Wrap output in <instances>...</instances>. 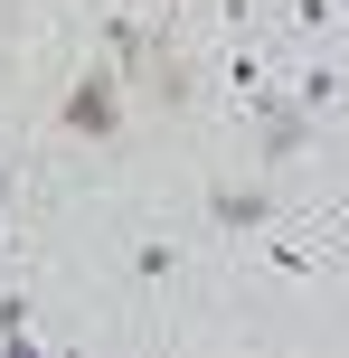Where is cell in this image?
Segmentation results:
<instances>
[{
  "label": "cell",
  "instance_id": "obj_1",
  "mask_svg": "<svg viewBox=\"0 0 349 358\" xmlns=\"http://www.w3.org/2000/svg\"><path fill=\"white\" fill-rule=\"evenodd\" d=\"M113 123H123V104H113V76H76V85H66V132L113 142Z\"/></svg>",
  "mask_w": 349,
  "mask_h": 358
},
{
  "label": "cell",
  "instance_id": "obj_2",
  "mask_svg": "<svg viewBox=\"0 0 349 358\" xmlns=\"http://www.w3.org/2000/svg\"><path fill=\"white\" fill-rule=\"evenodd\" d=\"M208 217L255 236V227H274V217H283V198H274V189H227V179H218V189H208Z\"/></svg>",
  "mask_w": 349,
  "mask_h": 358
},
{
  "label": "cell",
  "instance_id": "obj_3",
  "mask_svg": "<svg viewBox=\"0 0 349 358\" xmlns=\"http://www.w3.org/2000/svg\"><path fill=\"white\" fill-rule=\"evenodd\" d=\"M255 104H264V161H293V151L312 142V113L283 104V94H255Z\"/></svg>",
  "mask_w": 349,
  "mask_h": 358
},
{
  "label": "cell",
  "instance_id": "obj_4",
  "mask_svg": "<svg viewBox=\"0 0 349 358\" xmlns=\"http://www.w3.org/2000/svg\"><path fill=\"white\" fill-rule=\"evenodd\" d=\"M104 48H113V57L132 66V57H151V29H142L132 10H113V19H104Z\"/></svg>",
  "mask_w": 349,
  "mask_h": 358
},
{
  "label": "cell",
  "instance_id": "obj_5",
  "mask_svg": "<svg viewBox=\"0 0 349 358\" xmlns=\"http://www.w3.org/2000/svg\"><path fill=\"white\" fill-rule=\"evenodd\" d=\"M132 273H142V283H170V273H180V245H161V236H142V245H132Z\"/></svg>",
  "mask_w": 349,
  "mask_h": 358
},
{
  "label": "cell",
  "instance_id": "obj_6",
  "mask_svg": "<svg viewBox=\"0 0 349 358\" xmlns=\"http://www.w3.org/2000/svg\"><path fill=\"white\" fill-rule=\"evenodd\" d=\"M340 94H349V85H340V66H302V94H293V104H302V113H321V104H340Z\"/></svg>",
  "mask_w": 349,
  "mask_h": 358
},
{
  "label": "cell",
  "instance_id": "obj_7",
  "mask_svg": "<svg viewBox=\"0 0 349 358\" xmlns=\"http://www.w3.org/2000/svg\"><path fill=\"white\" fill-rule=\"evenodd\" d=\"M0 349H29V292H0Z\"/></svg>",
  "mask_w": 349,
  "mask_h": 358
},
{
  "label": "cell",
  "instance_id": "obj_8",
  "mask_svg": "<svg viewBox=\"0 0 349 358\" xmlns=\"http://www.w3.org/2000/svg\"><path fill=\"white\" fill-rule=\"evenodd\" d=\"M340 19V0H293V29H331Z\"/></svg>",
  "mask_w": 349,
  "mask_h": 358
},
{
  "label": "cell",
  "instance_id": "obj_9",
  "mask_svg": "<svg viewBox=\"0 0 349 358\" xmlns=\"http://www.w3.org/2000/svg\"><path fill=\"white\" fill-rule=\"evenodd\" d=\"M0 208H10V170H0Z\"/></svg>",
  "mask_w": 349,
  "mask_h": 358
}]
</instances>
